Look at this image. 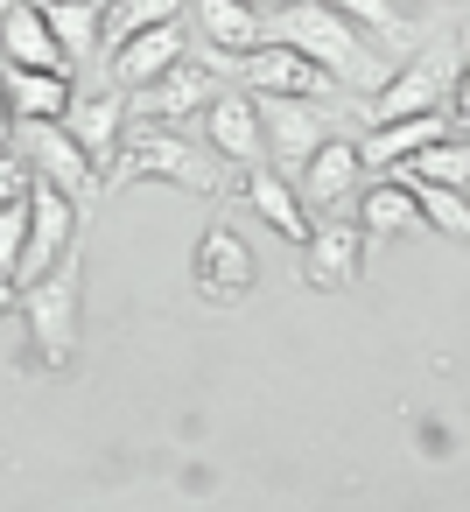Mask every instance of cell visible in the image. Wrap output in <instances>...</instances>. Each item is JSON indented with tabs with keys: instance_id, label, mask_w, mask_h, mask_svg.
Returning a JSON list of instances; mask_svg holds the SVG:
<instances>
[{
	"instance_id": "1",
	"label": "cell",
	"mask_w": 470,
	"mask_h": 512,
	"mask_svg": "<svg viewBox=\"0 0 470 512\" xmlns=\"http://www.w3.org/2000/svg\"><path fill=\"white\" fill-rule=\"evenodd\" d=\"M127 183H176V190H190V197H218V176L204 169V155H197L190 141H176L169 127H148V120L120 134V155H113L106 176H99L106 197L127 190Z\"/></svg>"
},
{
	"instance_id": "2",
	"label": "cell",
	"mask_w": 470,
	"mask_h": 512,
	"mask_svg": "<svg viewBox=\"0 0 470 512\" xmlns=\"http://www.w3.org/2000/svg\"><path fill=\"white\" fill-rule=\"evenodd\" d=\"M15 309L29 316L36 365H43V372H64L71 351H78V309H85V260H78V246H71L50 274L22 281V302H15Z\"/></svg>"
},
{
	"instance_id": "3",
	"label": "cell",
	"mask_w": 470,
	"mask_h": 512,
	"mask_svg": "<svg viewBox=\"0 0 470 512\" xmlns=\"http://www.w3.org/2000/svg\"><path fill=\"white\" fill-rule=\"evenodd\" d=\"M281 43L309 50V57H316L337 85H351V92H372V85H379L372 36L351 29L337 8H323V0H288V8H281Z\"/></svg>"
},
{
	"instance_id": "4",
	"label": "cell",
	"mask_w": 470,
	"mask_h": 512,
	"mask_svg": "<svg viewBox=\"0 0 470 512\" xmlns=\"http://www.w3.org/2000/svg\"><path fill=\"white\" fill-rule=\"evenodd\" d=\"M71 246H78V197L36 176V190H29V246H22V281L50 274Z\"/></svg>"
},
{
	"instance_id": "5",
	"label": "cell",
	"mask_w": 470,
	"mask_h": 512,
	"mask_svg": "<svg viewBox=\"0 0 470 512\" xmlns=\"http://www.w3.org/2000/svg\"><path fill=\"white\" fill-rule=\"evenodd\" d=\"M190 274H197V295L211 302V309H232V302H246L253 295V246L239 239V232H225V225H211L204 239H197V253H190Z\"/></svg>"
},
{
	"instance_id": "6",
	"label": "cell",
	"mask_w": 470,
	"mask_h": 512,
	"mask_svg": "<svg viewBox=\"0 0 470 512\" xmlns=\"http://www.w3.org/2000/svg\"><path fill=\"white\" fill-rule=\"evenodd\" d=\"M358 267H365V232L323 211V225H309V239H302V281L316 295H337L358 281Z\"/></svg>"
},
{
	"instance_id": "7",
	"label": "cell",
	"mask_w": 470,
	"mask_h": 512,
	"mask_svg": "<svg viewBox=\"0 0 470 512\" xmlns=\"http://www.w3.org/2000/svg\"><path fill=\"white\" fill-rule=\"evenodd\" d=\"M239 71L253 78V92H281V99H323V92L337 85L309 50H295V43H267V36H260V50L239 57Z\"/></svg>"
},
{
	"instance_id": "8",
	"label": "cell",
	"mask_w": 470,
	"mask_h": 512,
	"mask_svg": "<svg viewBox=\"0 0 470 512\" xmlns=\"http://www.w3.org/2000/svg\"><path fill=\"white\" fill-rule=\"evenodd\" d=\"M211 71L197 64V57H176L162 78H148L141 92H134V113L148 120V127H176V120H190V113H204L211 106Z\"/></svg>"
},
{
	"instance_id": "9",
	"label": "cell",
	"mask_w": 470,
	"mask_h": 512,
	"mask_svg": "<svg viewBox=\"0 0 470 512\" xmlns=\"http://www.w3.org/2000/svg\"><path fill=\"white\" fill-rule=\"evenodd\" d=\"M442 92H449V71L428 64V57H414V64H400L393 78H379V85L365 92V127H379V120H407V113H428V106H442Z\"/></svg>"
},
{
	"instance_id": "10",
	"label": "cell",
	"mask_w": 470,
	"mask_h": 512,
	"mask_svg": "<svg viewBox=\"0 0 470 512\" xmlns=\"http://www.w3.org/2000/svg\"><path fill=\"white\" fill-rule=\"evenodd\" d=\"M260 141L281 169H302L309 148L323 141V113L316 99H281V92H260Z\"/></svg>"
},
{
	"instance_id": "11",
	"label": "cell",
	"mask_w": 470,
	"mask_h": 512,
	"mask_svg": "<svg viewBox=\"0 0 470 512\" xmlns=\"http://www.w3.org/2000/svg\"><path fill=\"white\" fill-rule=\"evenodd\" d=\"M0 57L22 64V71H71L64 43L50 36L36 0H0Z\"/></svg>"
},
{
	"instance_id": "12",
	"label": "cell",
	"mask_w": 470,
	"mask_h": 512,
	"mask_svg": "<svg viewBox=\"0 0 470 512\" xmlns=\"http://www.w3.org/2000/svg\"><path fill=\"white\" fill-rule=\"evenodd\" d=\"M22 127H29V169H36L43 183H57V190H71V197H85V190L99 183V169L85 162V148L71 141L64 120H22Z\"/></svg>"
},
{
	"instance_id": "13",
	"label": "cell",
	"mask_w": 470,
	"mask_h": 512,
	"mask_svg": "<svg viewBox=\"0 0 470 512\" xmlns=\"http://www.w3.org/2000/svg\"><path fill=\"white\" fill-rule=\"evenodd\" d=\"M113 57V78L127 85V92H141L148 78H162L176 57H190V36H183V15L176 22H155V29H141V36H127V43H113L106 50Z\"/></svg>"
},
{
	"instance_id": "14",
	"label": "cell",
	"mask_w": 470,
	"mask_h": 512,
	"mask_svg": "<svg viewBox=\"0 0 470 512\" xmlns=\"http://www.w3.org/2000/svg\"><path fill=\"white\" fill-rule=\"evenodd\" d=\"M204 134H211V148H218L225 162H239V169L267 155V141H260V99H246V92H211Z\"/></svg>"
},
{
	"instance_id": "15",
	"label": "cell",
	"mask_w": 470,
	"mask_h": 512,
	"mask_svg": "<svg viewBox=\"0 0 470 512\" xmlns=\"http://www.w3.org/2000/svg\"><path fill=\"white\" fill-rule=\"evenodd\" d=\"M64 127H71V141L85 148V162H92V169H106V162L120 155V134H127V99H120V92H92V99H71Z\"/></svg>"
},
{
	"instance_id": "16",
	"label": "cell",
	"mask_w": 470,
	"mask_h": 512,
	"mask_svg": "<svg viewBox=\"0 0 470 512\" xmlns=\"http://www.w3.org/2000/svg\"><path fill=\"white\" fill-rule=\"evenodd\" d=\"M358 169H365V155L351 148V141H316L309 148V162H302V204H316V211H337L351 190H358Z\"/></svg>"
},
{
	"instance_id": "17",
	"label": "cell",
	"mask_w": 470,
	"mask_h": 512,
	"mask_svg": "<svg viewBox=\"0 0 470 512\" xmlns=\"http://www.w3.org/2000/svg\"><path fill=\"white\" fill-rule=\"evenodd\" d=\"M246 204L267 218V232H281L288 246H302L309 239V204H302V190L281 176V169H260V162H246Z\"/></svg>"
},
{
	"instance_id": "18",
	"label": "cell",
	"mask_w": 470,
	"mask_h": 512,
	"mask_svg": "<svg viewBox=\"0 0 470 512\" xmlns=\"http://www.w3.org/2000/svg\"><path fill=\"white\" fill-rule=\"evenodd\" d=\"M197 29L211 43V64H239L246 50H260V8H246V0H197Z\"/></svg>"
},
{
	"instance_id": "19",
	"label": "cell",
	"mask_w": 470,
	"mask_h": 512,
	"mask_svg": "<svg viewBox=\"0 0 470 512\" xmlns=\"http://www.w3.org/2000/svg\"><path fill=\"white\" fill-rule=\"evenodd\" d=\"M0 85H8V106H15V120H64L71 113V71H22V64H8L0 71Z\"/></svg>"
},
{
	"instance_id": "20",
	"label": "cell",
	"mask_w": 470,
	"mask_h": 512,
	"mask_svg": "<svg viewBox=\"0 0 470 512\" xmlns=\"http://www.w3.org/2000/svg\"><path fill=\"white\" fill-rule=\"evenodd\" d=\"M442 134H449V120L428 106V113H407V120H379V127H372V141H365L358 155H365V162H379V169H400L414 148H428V141H442Z\"/></svg>"
},
{
	"instance_id": "21",
	"label": "cell",
	"mask_w": 470,
	"mask_h": 512,
	"mask_svg": "<svg viewBox=\"0 0 470 512\" xmlns=\"http://www.w3.org/2000/svg\"><path fill=\"white\" fill-rule=\"evenodd\" d=\"M414 225H428V218H421V197H414L407 176L400 183H372L358 197V232L365 239H393V232H414Z\"/></svg>"
},
{
	"instance_id": "22",
	"label": "cell",
	"mask_w": 470,
	"mask_h": 512,
	"mask_svg": "<svg viewBox=\"0 0 470 512\" xmlns=\"http://www.w3.org/2000/svg\"><path fill=\"white\" fill-rule=\"evenodd\" d=\"M400 176H407V183H449V190H470V141H463V134H442V141L414 148V155L400 162Z\"/></svg>"
},
{
	"instance_id": "23",
	"label": "cell",
	"mask_w": 470,
	"mask_h": 512,
	"mask_svg": "<svg viewBox=\"0 0 470 512\" xmlns=\"http://www.w3.org/2000/svg\"><path fill=\"white\" fill-rule=\"evenodd\" d=\"M36 8H43V22H50V36L64 43L71 64H85L99 50V0H36Z\"/></svg>"
},
{
	"instance_id": "24",
	"label": "cell",
	"mask_w": 470,
	"mask_h": 512,
	"mask_svg": "<svg viewBox=\"0 0 470 512\" xmlns=\"http://www.w3.org/2000/svg\"><path fill=\"white\" fill-rule=\"evenodd\" d=\"M183 15V0H99V50L155 29V22H176Z\"/></svg>"
},
{
	"instance_id": "25",
	"label": "cell",
	"mask_w": 470,
	"mask_h": 512,
	"mask_svg": "<svg viewBox=\"0 0 470 512\" xmlns=\"http://www.w3.org/2000/svg\"><path fill=\"white\" fill-rule=\"evenodd\" d=\"M414 197H421V218H428L435 232H449V239H463V246H470V190H449V183H414Z\"/></svg>"
},
{
	"instance_id": "26",
	"label": "cell",
	"mask_w": 470,
	"mask_h": 512,
	"mask_svg": "<svg viewBox=\"0 0 470 512\" xmlns=\"http://www.w3.org/2000/svg\"><path fill=\"white\" fill-rule=\"evenodd\" d=\"M323 8H337L351 29H365V36H386V43H407L414 29H407V15L393 8V0H323Z\"/></svg>"
},
{
	"instance_id": "27",
	"label": "cell",
	"mask_w": 470,
	"mask_h": 512,
	"mask_svg": "<svg viewBox=\"0 0 470 512\" xmlns=\"http://www.w3.org/2000/svg\"><path fill=\"white\" fill-rule=\"evenodd\" d=\"M22 246H29V197L0 204V274H15V281H22Z\"/></svg>"
},
{
	"instance_id": "28",
	"label": "cell",
	"mask_w": 470,
	"mask_h": 512,
	"mask_svg": "<svg viewBox=\"0 0 470 512\" xmlns=\"http://www.w3.org/2000/svg\"><path fill=\"white\" fill-rule=\"evenodd\" d=\"M463 50H470V29H463ZM442 106H449V113H442V120H449V134H463V141H470V57L449 71V92H442Z\"/></svg>"
},
{
	"instance_id": "29",
	"label": "cell",
	"mask_w": 470,
	"mask_h": 512,
	"mask_svg": "<svg viewBox=\"0 0 470 512\" xmlns=\"http://www.w3.org/2000/svg\"><path fill=\"white\" fill-rule=\"evenodd\" d=\"M29 190H36V169H29V155L0 148V204H22Z\"/></svg>"
},
{
	"instance_id": "30",
	"label": "cell",
	"mask_w": 470,
	"mask_h": 512,
	"mask_svg": "<svg viewBox=\"0 0 470 512\" xmlns=\"http://www.w3.org/2000/svg\"><path fill=\"white\" fill-rule=\"evenodd\" d=\"M15 127H22V120H15V106H8V85H0V148H15Z\"/></svg>"
},
{
	"instance_id": "31",
	"label": "cell",
	"mask_w": 470,
	"mask_h": 512,
	"mask_svg": "<svg viewBox=\"0 0 470 512\" xmlns=\"http://www.w3.org/2000/svg\"><path fill=\"white\" fill-rule=\"evenodd\" d=\"M15 302H22V281H15V274H0V316H8Z\"/></svg>"
},
{
	"instance_id": "32",
	"label": "cell",
	"mask_w": 470,
	"mask_h": 512,
	"mask_svg": "<svg viewBox=\"0 0 470 512\" xmlns=\"http://www.w3.org/2000/svg\"><path fill=\"white\" fill-rule=\"evenodd\" d=\"M246 8H267V15H281V8H288V0H246Z\"/></svg>"
}]
</instances>
